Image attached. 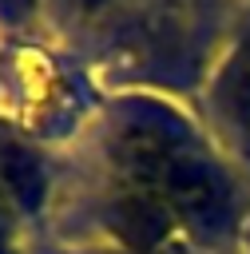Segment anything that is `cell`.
Instances as JSON below:
<instances>
[{"instance_id": "cell-6", "label": "cell", "mask_w": 250, "mask_h": 254, "mask_svg": "<svg viewBox=\"0 0 250 254\" xmlns=\"http://www.w3.org/2000/svg\"><path fill=\"white\" fill-rule=\"evenodd\" d=\"M8 206H12V202L0 194V254H8V226H12V222H8Z\"/></svg>"}, {"instance_id": "cell-4", "label": "cell", "mask_w": 250, "mask_h": 254, "mask_svg": "<svg viewBox=\"0 0 250 254\" xmlns=\"http://www.w3.org/2000/svg\"><path fill=\"white\" fill-rule=\"evenodd\" d=\"M44 187H48V175H44L36 151L28 143H20L16 135L0 131V194L16 206L32 210L44 198Z\"/></svg>"}, {"instance_id": "cell-1", "label": "cell", "mask_w": 250, "mask_h": 254, "mask_svg": "<svg viewBox=\"0 0 250 254\" xmlns=\"http://www.w3.org/2000/svg\"><path fill=\"white\" fill-rule=\"evenodd\" d=\"M111 159L127 187L159 198L183 226L214 238L234 222V183L167 107L135 99L111 123Z\"/></svg>"}, {"instance_id": "cell-7", "label": "cell", "mask_w": 250, "mask_h": 254, "mask_svg": "<svg viewBox=\"0 0 250 254\" xmlns=\"http://www.w3.org/2000/svg\"><path fill=\"white\" fill-rule=\"evenodd\" d=\"M75 4H79V8H103L107 0H75Z\"/></svg>"}, {"instance_id": "cell-2", "label": "cell", "mask_w": 250, "mask_h": 254, "mask_svg": "<svg viewBox=\"0 0 250 254\" xmlns=\"http://www.w3.org/2000/svg\"><path fill=\"white\" fill-rule=\"evenodd\" d=\"M175 226H179V218L159 198H151L147 190H135V187H127L107 210V230L115 234V242L127 254H159L171 242Z\"/></svg>"}, {"instance_id": "cell-5", "label": "cell", "mask_w": 250, "mask_h": 254, "mask_svg": "<svg viewBox=\"0 0 250 254\" xmlns=\"http://www.w3.org/2000/svg\"><path fill=\"white\" fill-rule=\"evenodd\" d=\"M36 12V0H0V20L4 24H24Z\"/></svg>"}, {"instance_id": "cell-3", "label": "cell", "mask_w": 250, "mask_h": 254, "mask_svg": "<svg viewBox=\"0 0 250 254\" xmlns=\"http://www.w3.org/2000/svg\"><path fill=\"white\" fill-rule=\"evenodd\" d=\"M210 103L218 119L234 131H250V20L242 36L234 40L230 56L218 64L214 83H210Z\"/></svg>"}]
</instances>
